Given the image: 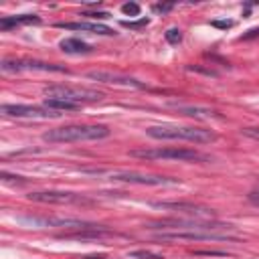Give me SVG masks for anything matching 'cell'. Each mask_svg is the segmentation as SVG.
<instances>
[{"label": "cell", "instance_id": "cell-9", "mask_svg": "<svg viewBox=\"0 0 259 259\" xmlns=\"http://www.w3.org/2000/svg\"><path fill=\"white\" fill-rule=\"evenodd\" d=\"M0 114L6 118H39V120H47V118H59L61 114L49 110L45 105H22V103H4L0 107Z\"/></svg>", "mask_w": 259, "mask_h": 259}, {"label": "cell", "instance_id": "cell-10", "mask_svg": "<svg viewBox=\"0 0 259 259\" xmlns=\"http://www.w3.org/2000/svg\"><path fill=\"white\" fill-rule=\"evenodd\" d=\"M112 179L118 182H130V184H144V186H166V184H179V179H168L162 174H142V172H114Z\"/></svg>", "mask_w": 259, "mask_h": 259}, {"label": "cell", "instance_id": "cell-2", "mask_svg": "<svg viewBox=\"0 0 259 259\" xmlns=\"http://www.w3.org/2000/svg\"><path fill=\"white\" fill-rule=\"evenodd\" d=\"M110 136L107 126H65L55 128L43 134L45 142H89V140H103Z\"/></svg>", "mask_w": 259, "mask_h": 259}, {"label": "cell", "instance_id": "cell-25", "mask_svg": "<svg viewBox=\"0 0 259 259\" xmlns=\"http://www.w3.org/2000/svg\"><path fill=\"white\" fill-rule=\"evenodd\" d=\"M211 24L217 26V29H231V26H233V20H213Z\"/></svg>", "mask_w": 259, "mask_h": 259}, {"label": "cell", "instance_id": "cell-17", "mask_svg": "<svg viewBox=\"0 0 259 259\" xmlns=\"http://www.w3.org/2000/svg\"><path fill=\"white\" fill-rule=\"evenodd\" d=\"M43 105L49 107V110H53V112H57V114L75 112V110H79V107H81V105H77V103H69V101H63V100H45Z\"/></svg>", "mask_w": 259, "mask_h": 259}, {"label": "cell", "instance_id": "cell-16", "mask_svg": "<svg viewBox=\"0 0 259 259\" xmlns=\"http://www.w3.org/2000/svg\"><path fill=\"white\" fill-rule=\"evenodd\" d=\"M40 22V17L37 15H20V17H4L0 19V29L2 31H8L12 26H20V24H39Z\"/></svg>", "mask_w": 259, "mask_h": 259}, {"label": "cell", "instance_id": "cell-8", "mask_svg": "<svg viewBox=\"0 0 259 259\" xmlns=\"http://www.w3.org/2000/svg\"><path fill=\"white\" fill-rule=\"evenodd\" d=\"M29 200L45 204H91V199L75 193H65V190H39V193L29 195Z\"/></svg>", "mask_w": 259, "mask_h": 259}, {"label": "cell", "instance_id": "cell-20", "mask_svg": "<svg viewBox=\"0 0 259 259\" xmlns=\"http://www.w3.org/2000/svg\"><path fill=\"white\" fill-rule=\"evenodd\" d=\"M128 257H132V259H164L160 253H154V251H132Z\"/></svg>", "mask_w": 259, "mask_h": 259}, {"label": "cell", "instance_id": "cell-27", "mask_svg": "<svg viewBox=\"0 0 259 259\" xmlns=\"http://www.w3.org/2000/svg\"><path fill=\"white\" fill-rule=\"evenodd\" d=\"M195 255H211V257H225L223 251H195Z\"/></svg>", "mask_w": 259, "mask_h": 259}, {"label": "cell", "instance_id": "cell-18", "mask_svg": "<svg viewBox=\"0 0 259 259\" xmlns=\"http://www.w3.org/2000/svg\"><path fill=\"white\" fill-rule=\"evenodd\" d=\"M126 26V29H132V31H140V29H144V26H148L150 24V19H140V20H124L121 22Z\"/></svg>", "mask_w": 259, "mask_h": 259}, {"label": "cell", "instance_id": "cell-28", "mask_svg": "<svg viewBox=\"0 0 259 259\" xmlns=\"http://www.w3.org/2000/svg\"><path fill=\"white\" fill-rule=\"evenodd\" d=\"M245 136H249V138H259V130L255 128H247V130H243Z\"/></svg>", "mask_w": 259, "mask_h": 259}, {"label": "cell", "instance_id": "cell-11", "mask_svg": "<svg viewBox=\"0 0 259 259\" xmlns=\"http://www.w3.org/2000/svg\"><path fill=\"white\" fill-rule=\"evenodd\" d=\"M87 77L93 79V81H101V83H107V85H121V87H134V89H144L146 87L138 79L121 75V73H112V71H89Z\"/></svg>", "mask_w": 259, "mask_h": 259}, {"label": "cell", "instance_id": "cell-15", "mask_svg": "<svg viewBox=\"0 0 259 259\" xmlns=\"http://www.w3.org/2000/svg\"><path fill=\"white\" fill-rule=\"evenodd\" d=\"M61 51L69 53V55H85V53H91V45L83 43L81 39H63L61 40Z\"/></svg>", "mask_w": 259, "mask_h": 259}, {"label": "cell", "instance_id": "cell-14", "mask_svg": "<svg viewBox=\"0 0 259 259\" xmlns=\"http://www.w3.org/2000/svg\"><path fill=\"white\" fill-rule=\"evenodd\" d=\"M172 107L176 112H180L188 118H197V120H211L217 118V112L209 110V107H199V105H179V103H172Z\"/></svg>", "mask_w": 259, "mask_h": 259}, {"label": "cell", "instance_id": "cell-7", "mask_svg": "<svg viewBox=\"0 0 259 259\" xmlns=\"http://www.w3.org/2000/svg\"><path fill=\"white\" fill-rule=\"evenodd\" d=\"M22 223L31 227H61V229H75V231H85V229H100L101 225L79 221V219H63V217H22Z\"/></svg>", "mask_w": 259, "mask_h": 259}, {"label": "cell", "instance_id": "cell-19", "mask_svg": "<svg viewBox=\"0 0 259 259\" xmlns=\"http://www.w3.org/2000/svg\"><path fill=\"white\" fill-rule=\"evenodd\" d=\"M164 37H166V40H168L170 45H179L180 40H182V31L180 29H168L164 33Z\"/></svg>", "mask_w": 259, "mask_h": 259}, {"label": "cell", "instance_id": "cell-24", "mask_svg": "<svg viewBox=\"0 0 259 259\" xmlns=\"http://www.w3.org/2000/svg\"><path fill=\"white\" fill-rule=\"evenodd\" d=\"M0 179H2L4 182H10V180H17V182H24L22 176H15V174H8V172H2L0 174Z\"/></svg>", "mask_w": 259, "mask_h": 259}, {"label": "cell", "instance_id": "cell-22", "mask_svg": "<svg viewBox=\"0 0 259 259\" xmlns=\"http://www.w3.org/2000/svg\"><path fill=\"white\" fill-rule=\"evenodd\" d=\"M172 8H174V4H172V2H166V4L158 2V4H154V6H152V10L156 12V15H166V12H170Z\"/></svg>", "mask_w": 259, "mask_h": 259}, {"label": "cell", "instance_id": "cell-6", "mask_svg": "<svg viewBox=\"0 0 259 259\" xmlns=\"http://www.w3.org/2000/svg\"><path fill=\"white\" fill-rule=\"evenodd\" d=\"M0 69L4 73H17V71H45V73H67V67L57 63H45L37 59H2Z\"/></svg>", "mask_w": 259, "mask_h": 259}, {"label": "cell", "instance_id": "cell-3", "mask_svg": "<svg viewBox=\"0 0 259 259\" xmlns=\"http://www.w3.org/2000/svg\"><path fill=\"white\" fill-rule=\"evenodd\" d=\"M130 156L142 158V160H179V162L209 160L204 154L190 148H144V150H132Z\"/></svg>", "mask_w": 259, "mask_h": 259}, {"label": "cell", "instance_id": "cell-23", "mask_svg": "<svg viewBox=\"0 0 259 259\" xmlns=\"http://www.w3.org/2000/svg\"><path fill=\"white\" fill-rule=\"evenodd\" d=\"M83 17H89V19H95V20H105V19H110L112 15H110V12H83Z\"/></svg>", "mask_w": 259, "mask_h": 259}, {"label": "cell", "instance_id": "cell-13", "mask_svg": "<svg viewBox=\"0 0 259 259\" xmlns=\"http://www.w3.org/2000/svg\"><path fill=\"white\" fill-rule=\"evenodd\" d=\"M154 207L160 209H176V211H184L188 215H199V219H215V213L213 209H202V207H195V204H188V202H154Z\"/></svg>", "mask_w": 259, "mask_h": 259}, {"label": "cell", "instance_id": "cell-4", "mask_svg": "<svg viewBox=\"0 0 259 259\" xmlns=\"http://www.w3.org/2000/svg\"><path fill=\"white\" fill-rule=\"evenodd\" d=\"M47 100H63L69 103H87V101H100L103 98L101 91L87 89V87H71V85H49L45 87Z\"/></svg>", "mask_w": 259, "mask_h": 259}, {"label": "cell", "instance_id": "cell-1", "mask_svg": "<svg viewBox=\"0 0 259 259\" xmlns=\"http://www.w3.org/2000/svg\"><path fill=\"white\" fill-rule=\"evenodd\" d=\"M146 134L156 140H186L195 144H207L217 140L215 132L193 126H152L146 130Z\"/></svg>", "mask_w": 259, "mask_h": 259}, {"label": "cell", "instance_id": "cell-5", "mask_svg": "<svg viewBox=\"0 0 259 259\" xmlns=\"http://www.w3.org/2000/svg\"><path fill=\"white\" fill-rule=\"evenodd\" d=\"M160 241H235V233H215V231H197V229H170L154 235Z\"/></svg>", "mask_w": 259, "mask_h": 259}, {"label": "cell", "instance_id": "cell-12", "mask_svg": "<svg viewBox=\"0 0 259 259\" xmlns=\"http://www.w3.org/2000/svg\"><path fill=\"white\" fill-rule=\"evenodd\" d=\"M57 26L59 29H67V31H85V33H95V35H105V37L116 33L114 29H110V26H105L101 22H85V20H81V22H57Z\"/></svg>", "mask_w": 259, "mask_h": 259}, {"label": "cell", "instance_id": "cell-26", "mask_svg": "<svg viewBox=\"0 0 259 259\" xmlns=\"http://www.w3.org/2000/svg\"><path fill=\"white\" fill-rule=\"evenodd\" d=\"M259 37V26H255V29H249L245 35H241V40H249V39H255Z\"/></svg>", "mask_w": 259, "mask_h": 259}, {"label": "cell", "instance_id": "cell-21", "mask_svg": "<svg viewBox=\"0 0 259 259\" xmlns=\"http://www.w3.org/2000/svg\"><path fill=\"white\" fill-rule=\"evenodd\" d=\"M121 12L128 17H138L140 15V4H136V2H126L124 6H121Z\"/></svg>", "mask_w": 259, "mask_h": 259}]
</instances>
